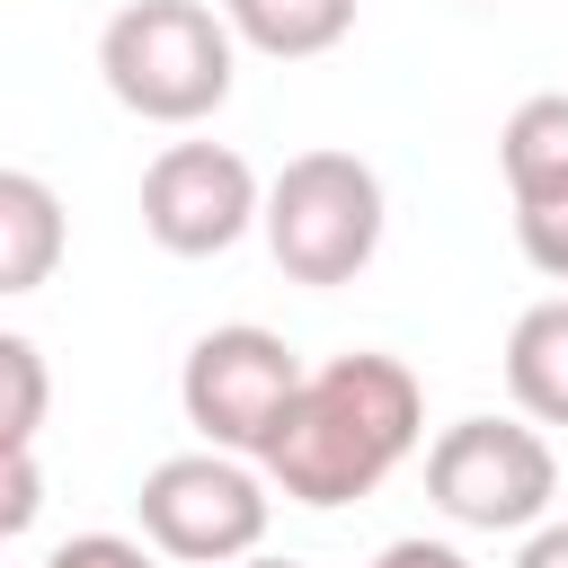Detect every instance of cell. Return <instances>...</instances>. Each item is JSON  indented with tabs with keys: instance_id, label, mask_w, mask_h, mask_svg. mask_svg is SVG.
<instances>
[{
	"instance_id": "10",
	"label": "cell",
	"mask_w": 568,
	"mask_h": 568,
	"mask_svg": "<svg viewBox=\"0 0 568 568\" xmlns=\"http://www.w3.org/2000/svg\"><path fill=\"white\" fill-rule=\"evenodd\" d=\"M222 27H231V44H248L266 62H311V53L346 44L355 0H222Z\"/></svg>"
},
{
	"instance_id": "9",
	"label": "cell",
	"mask_w": 568,
	"mask_h": 568,
	"mask_svg": "<svg viewBox=\"0 0 568 568\" xmlns=\"http://www.w3.org/2000/svg\"><path fill=\"white\" fill-rule=\"evenodd\" d=\"M506 390L532 426H568V293L506 328Z\"/></svg>"
},
{
	"instance_id": "17",
	"label": "cell",
	"mask_w": 568,
	"mask_h": 568,
	"mask_svg": "<svg viewBox=\"0 0 568 568\" xmlns=\"http://www.w3.org/2000/svg\"><path fill=\"white\" fill-rule=\"evenodd\" d=\"M515 568H568V524H532V541L515 550Z\"/></svg>"
},
{
	"instance_id": "14",
	"label": "cell",
	"mask_w": 568,
	"mask_h": 568,
	"mask_svg": "<svg viewBox=\"0 0 568 568\" xmlns=\"http://www.w3.org/2000/svg\"><path fill=\"white\" fill-rule=\"evenodd\" d=\"M36 515H44V470H36V444H0V541H18Z\"/></svg>"
},
{
	"instance_id": "4",
	"label": "cell",
	"mask_w": 568,
	"mask_h": 568,
	"mask_svg": "<svg viewBox=\"0 0 568 568\" xmlns=\"http://www.w3.org/2000/svg\"><path fill=\"white\" fill-rule=\"evenodd\" d=\"M426 497L462 532H532L559 497V453L524 417H462L426 453Z\"/></svg>"
},
{
	"instance_id": "18",
	"label": "cell",
	"mask_w": 568,
	"mask_h": 568,
	"mask_svg": "<svg viewBox=\"0 0 568 568\" xmlns=\"http://www.w3.org/2000/svg\"><path fill=\"white\" fill-rule=\"evenodd\" d=\"M231 568H302V559H266V550H248V559H231Z\"/></svg>"
},
{
	"instance_id": "15",
	"label": "cell",
	"mask_w": 568,
	"mask_h": 568,
	"mask_svg": "<svg viewBox=\"0 0 568 568\" xmlns=\"http://www.w3.org/2000/svg\"><path fill=\"white\" fill-rule=\"evenodd\" d=\"M44 568H151V550L124 541V532H80V541H62Z\"/></svg>"
},
{
	"instance_id": "3",
	"label": "cell",
	"mask_w": 568,
	"mask_h": 568,
	"mask_svg": "<svg viewBox=\"0 0 568 568\" xmlns=\"http://www.w3.org/2000/svg\"><path fill=\"white\" fill-rule=\"evenodd\" d=\"M382 222H390L382 178H373V160H355V151H302V160H284L275 186L257 195L266 257H275L293 284H311V293L355 284V275L373 266V248H382Z\"/></svg>"
},
{
	"instance_id": "11",
	"label": "cell",
	"mask_w": 568,
	"mask_h": 568,
	"mask_svg": "<svg viewBox=\"0 0 568 568\" xmlns=\"http://www.w3.org/2000/svg\"><path fill=\"white\" fill-rule=\"evenodd\" d=\"M497 169H506V195L515 204H541V195H568V98L541 89L506 115L497 133Z\"/></svg>"
},
{
	"instance_id": "12",
	"label": "cell",
	"mask_w": 568,
	"mask_h": 568,
	"mask_svg": "<svg viewBox=\"0 0 568 568\" xmlns=\"http://www.w3.org/2000/svg\"><path fill=\"white\" fill-rule=\"evenodd\" d=\"M44 408H53V373H44L36 337L0 328V444H36Z\"/></svg>"
},
{
	"instance_id": "13",
	"label": "cell",
	"mask_w": 568,
	"mask_h": 568,
	"mask_svg": "<svg viewBox=\"0 0 568 568\" xmlns=\"http://www.w3.org/2000/svg\"><path fill=\"white\" fill-rule=\"evenodd\" d=\"M515 240H524V257H532L550 284H568V195L515 204Z\"/></svg>"
},
{
	"instance_id": "5",
	"label": "cell",
	"mask_w": 568,
	"mask_h": 568,
	"mask_svg": "<svg viewBox=\"0 0 568 568\" xmlns=\"http://www.w3.org/2000/svg\"><path fill=\"white\" fill-rule=\"evenodd\" d=\"M142 541L160 559H186V568H231L266 541V479L240 462V453H169L142 470Z\"/></svg>"
},
{
	"instance_id": "7",
	"label": "cell",
	"mask_w": 568,
	"mask_h": 568,
	"mask_svg": "<svg viewBox=\"0 0 568 568\" xmlns=\"http://www.w3.org/2000/svg\"><path fill=\"white\" fill-rule=\"evenodd\" d=\"M257 169L231 142H169L142 169V231L169 257H222L248 222H257Z\"/></svg>"
},
{
	"instance_id": "6",
	"label": "cell",
	"mask_w": 568,
	"mask_h": 568,
	"mask_svg": "<svg viewBox=\"0 0 568 568\" xmlns=\"http://www.w3.org/2000/svg\"><path fill=\"white\" fill-rule=\"evenodd\" d=\"M302 390V355L257 328V320H231V328H204L178 364V399H186V426L204 435V453H266V435L284 426Z\"/></svg>"
},
{
	"instance_id": "16",
	"label": "cell",
	"mask_w": 568,
	"mask_h": 568,
	"mask_svg": "<svg viewBox=\"0 0 568 568\" xmlns=\"http://www.w3.org/2000/svg\"><path fill=\"white\" fill-rule=\"evenodd\" d=\"M364 568H470L453 541H426V532H408V541H390V550H373Z\"/></svg>"
},
{
	"instance_id": "8",
	"label": "cell",
	"mask_w": 568,
	"mask_h": 568,
	"mask_svg": "<svg viewBox=\"0 0 568 568\" xmlns=\"http://www.w3.org/2000/svg\"><path fill=\"white\" fill-rule=\"evenodd\" d=\"M62 248H71L62 195H53L36 169H0V302H9V293L53 284Z\"/></svg>"
},
{
	"instance_id": "2",
	"label": "cell",
	"mask_w": 568,
	"mask_h": 568,
	"mask_svg": "<svg viewBox=\"0 0 568 568\" xmlns=\"http://www.w3.org/2000/svg\"><path fill=\"white\" fill-rule=\"evenodd\" d=\"M240 44L204 0H124L98 36V80L142 124H204L231 98Z\"/></svg>"
},
{
	"instance_id": "1",
	"label": "cell",
	"mask_w": 568,
	"mask_h": 568,
	"mask_svg": "<svg viewBox=\"0 0 568 568\" xmlns=\"http://www.w3.org/2000/svg\"><path fill=\"white\" fill-rule=\"evenodd\" d=\"M426 435V390L399 355H328L320 373H302L284 426L266 435L257 470L293 497V506H355L373 497Z\"/></svg>"
}]
</instances>
